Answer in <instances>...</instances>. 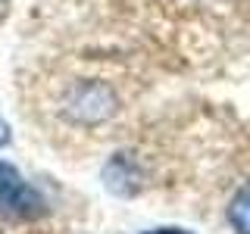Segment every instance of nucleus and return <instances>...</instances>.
<instances>
[{"label": "nucleus", "mask_w": 250, "mask_h": 234, "mask_svg": "<svg viewBox=\"0 0 250 234\" xmlns=\"http://www.w3.org/2000/svg\"><path fill=\"white\" fill-rule=\"evenodd\" d=\"M41 197L22 181V175L16 172L10 162H0V213L16 215V218H28L41 213Z\"/></svg>", "instance_id": "nucleus-1"}, {"label": "nucleus", "mask_w": 250, "mask_h": 234, "mask_svg": "<svg viewBox=\"0 0 250 234\" xmlns=\"http://www.w3.org/2000/svg\"><path fill=\"white\" fill-rule=\"evenodd\" d=\"M116 113V97L113 91L106 88V84H78L72 91V97H69V116H72L75 122H104L109 116Z\"/></svg>", "instance_id": "nucleus-2"}, {"label": "nucleus", "mask_w": 250, "mask_h": 234, "mask_svg": "<svg viewBox=\"0 0 250 234\" xmlns=\"http://www.w3.org/2000/svg\"><path fill=\"white\" fill-rule=\"evenodd\" d=\"M104 184L106 191H113L116 197H131V194L141 191V169L138 162L131 159V156H113L109 159V166L104 169Z\"/></svg>", "instance_id": "nucleus-3"}, {"label": "nucleus", "mask_w": 250, "mask_h": 234, "mask_svg": "<svg viewBox=\"0 0 250 234\" xmlns=\"http://www.w3.org/2000/svg\"><path fill=\"white\" fill-rule=\"evenodd\" d=\"M229 222L238 234H250V184H244L238 194L231 197L229 206Z\"/></svg>", "instance_id": "nucleus-4"}, {"label": "nucleus", "mask_w": 250, "mask_h": 234, "mask_svg": "<svg viewBox=\"0 0 250 234\" xmlns=\"http://www.w3.org/2000/svg\"><path fill=\"white\" fill-rule=\"evenodd\" d=\"M3 144H10V125L0 119V147H3Z\"/></svg>", "instance_id": "nucleus-5"}, {"label": "nucleus", "mask_w": 250, "mask_h": 234, "mask_svg": "<svg viewBox=\"0 0 250 234\" xmlns=\"http://www.w3.org/2000/svg\"><path fill=\"white\" fill-rule=\"evenodd\" d=\"M144 234H191V231H178V228H156V231H144Z\"/></svg>", "instance_id": "nucleus-6"}]
</instances>
